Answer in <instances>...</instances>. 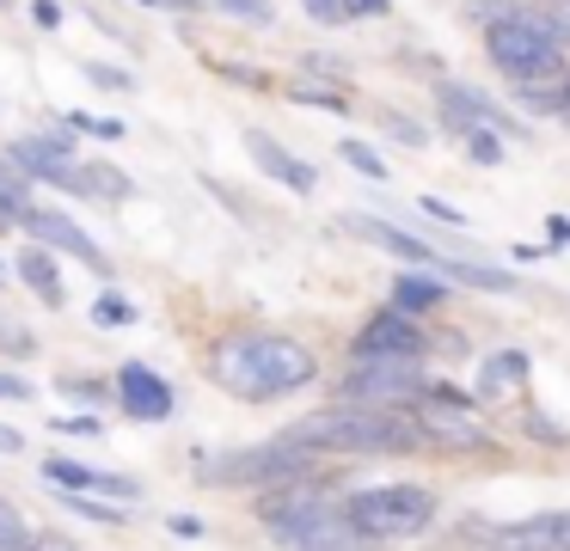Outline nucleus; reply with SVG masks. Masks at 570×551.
Segmentation results:
<instances>
[{
  "label": "nucleus",
  "mask_w": 570,
  "mask_h": 551,
  "mask_svg": "<svg viewBox=\"0 0 570 551\" xmlns=\"http://www.w3.org/2000/svg\"><path fill=\"white\" fill-rule=\"evenodd\" d=\"M209 380L239 404H276L320 380V355L283 331H227L209 350Z\"/></svg>",
  "instance_id": "f257e3e1"
},
{
  "label": "nucleus",
  "mask_w": 570,
  "mask_h": 551,
  "mask_svg": "<svg viewBox=\"0 0 570 551\" xmlns=\"http://www.w3.org/2000/svg\"><path fill=\"white\" fill-rule=\"evenodd\" d=\"M258 527L283 551H362V533L350 527L344 502L332 490H320L313 478L258 496Z\"/></svg>",
  "instance_id": "f03ea898"
},
{
  "label": "nucleus",
  "mask_w": 570,
  "mask_h": 551,
  "mask_svg": "<svg viewBox=\"0 0 570 551\" xmlns=\"http://www.w3.org/2000/svg\"><path fill=\"white\" fill-rule=\"evenodd\" d=\"M295 447H307L313 460L320 453H417L423 435L405 411H362V404H325V411L288 423Z\"/></svg>",
  "instance_id": "7ed1b4c3"
},
{
  "label": "nucleus",
  "mask_w": 570,
  "mask_h": 551,
  "mask_svg": "<svg viewBox=\"0 0 570 551\" xmlns=\"http://www.w3.org/2000/svg\"><path fill=\"white\" fill-rule=\"evenodd\" d=\"M350 527L362 545H393V539H417L435 527V490L430 484H374L344 502Z\"/></svg>",
  "instance_id": "20e7f679"
},
{
  "label": "nucleus",
  "mask_w": 570,
  "mask_h": 551,
  "mask_svg": "<svg viewBox=\"0 0 570 551\" xmlns=\"http://www.w3.org/2000/svg\"><path fill=\"white\" fill-rule=\"evenodd\" d=\"M320 472V460H313L307 447H295V441H264V447H234V453H215L209 465H203V484H222V490H283V484H307V478Z\"/></svg>",
  "instance_id": "39448f33"
},
{
  "label": "nucleus",
  "mask_w": 570,
  "mask_h": 551,
  "mask_svg": "<svg viewBox=\"0 0 570 551\" xmlns=\"http://www.w3.org/2000/svg\"><path fill=\"white\" fill-rule=\"evenodd\" d=\"M484 49L491 61L509 73L515 86H533V80H564V43L546 31V19L533 12H515V19H497L484 31Z\"/></svg>",
  "instance_id": "423d86ee"
},
{
  "label": "nucleus",
  "mask_w": 570,
  "mask_h": 551,
  "mask_svg": "<svg viewBox=\"0 0 570 551\" xmlns=\"http://www.w3.org/2000/svg\"><path fill=\"white\" fill-rule=\"evenodd\" d=\"M430 392L423 380V362H393V355H356L344 374V404H362V411H405Z\"/></svg>",
  "instance_id": "0eeeda50"
},
{
  "label": "nucleus",
  "mask_w": 570,
  "mask_h": 551,
  "mask_svg": "<svg viewBox=\"0 0 570 551\" xmlns=\"http://www.w3.org/2000/svg\"><path fill=\"white\" fill-rule=\"evenodd\" d=\"M411 423H417L423 447H442V453H491V423H479L472 416V404L460 399L454 386H430L417 399V411H411Z\"/></svg>",
  "instance_id": "6e6552de"
},
{
  "label": "nucleus",
  "mask_w": 570,
  "mask_h": 551,
  "mask_svg": "<svg viewBox=\"0 0 570 551\" xmlns=\"http://www.w3.org/2000/svg\"><path fill=\"white\" fill-rule=\"evenodd\" d=\"M7 166L26 184H62L80 196V171H75V129H50V135H19L7 147Z\"/></svg>",
  "instance_id": "1a4fd4ad"
},
{
  "label": "nucleus",
  "mask_w": 570,
  "mask_h": 551,
  "mask_svg": "<svg viewBox=\"0 0 570 551\" xmlns=\"http://www.w3.org/2000/svg\"><path fill=\"white\" fill-rule=\"evenodd\" d=\"M423 350H430L423 325H417L411 313H399V306H381V313H374L368 325L356 331V355H393V362H423Z\"/></svg>",
  "instance_id": "9d476101"
},
{
  "label": "nucleus",
  "mask_w": 570,
  "mask_h": 551,
  "mask_svg": "<svg viewBox=\"0 0 570 551\" xmlns=\"http://www.w3.org/2000/svg\"><path fill=\"white\" fill-rule=\"evenodd\" d=\"M484 551H570V509L558 514H528V521H503L479 533Z\"/></svg>",
  "instance_id": "9b49d317"
},
{
  "label": "nucleus",
  "mask_w": 570,
  "mask_h": 551,
  "mask_svg": "<svg viewBox=\"0 0 570 551\" xmlns=\"http://www.w3.org/2000/svg\"><path fill=\"white\" fill-rule=\"evenodd\" d=\"M435 98H442V117H448V129H454V135H521L515 122L491 105V98L472 92V86H460V80H442V86H435Z\"/></svg>",
  "instance_id": "f8f14e48"
},
{
  "label": "nucleus",
  "mask_w": 570,
  "mask_h": 551,
  "mask_svg": "<svg viewBox=\"0 0 570 551\" xmlns=\"http://www.w3.org/2000/svg\"><path fill=\"white\" fill-rule=\"evenodd\" d=\"M117 404H124V416H136V423H160V416H173V386H166V374H154V367L124 362L117 367Z\"/></svg>",
  "instance_id": "ddd939ff"
},
{
  "label": "nucleus",
  "mask_w": 570,
  "mask_h": 551,
  "mask_svg": "<svg viewBox=\"0 0 570 551\" xmlns=\"http://www.w3.org/2000/svg\"><path fill=\"white\" fill-rule=\"evenodd\" d=\"M13 220H19V227H26L38 245H62V252H68V257H80V264L111 269V264H105V252H99V245H92V239H87V233H80L68 215H56V208H38V203H31V208H19Z\"/></svg>",
  "instance_id": "4468645a"
},
{
  "label": "nucleus",
  "mask_w": 570,
  "mask_h": 551,
  "mask_svg": "<svg viewBox=\"0 0 570 551\" xmlns=\"http://www.w3.org/2000/svg\"><path fill=\"white\" fill-rule=\"evenodd\" d=\"M246 154L258 159L264 178H276L283 190H295V196H313V190H320V171H313L301 154H288L283 141H271L264 129H246Z\"/></svg>",
  "instance_id": "2eb2a0df"
},
{
  "label": "nucleus",
  "mask_w": 570,
  "mask_h": 551,
  "mask_svg": "<svg viewBox=\"0 0 570 551\" xmlns=\"http://www.w3.org/2000/svg\"><path fill=\"white\" fill-rule=\"evenodd\" d=\"M344 227L356 233V239L381 245V252L405 257V264H423V269H435V264H442V252H435L430 239H417V233H399V227H386V220H374V215H350Z\"/></svg>",
  "instance_id": "dca6fc26"
},
{
  "label": "nucleus",
  "mask_w": 570,
  "mask_h": 551,
  "mask_svg": "<svg viewBox=\"0 0 570 551\" xmlns=\"http://www.w3.org/2000/svg\"><path fill=\"white\" fill-rule=\"evenodd\" d=\"M13 269H19V282H26V288L38 294L43 306H62V301H68L62 276H56V264H50V257L38 252V245H26V252H19V264H13Z\"/></svg>",
  "instance_id": "f3484780"
},
{
  "label": "nucleus",
  "mask_w": 570,
  "mask_h": 551,
  "mask_svg": "<svg viewBox=\"0 0 570 551\" xmlns=\"http://www.w3.org/2000/svg\"><path fill=\"white\" fill-rule=\"evenodd\" d=\"M521 380H528V355H521V350H503V355H491V362L479 367V399H497V392H515Z\"/></svg>",
  "instance_id": "a211bd4d"
},
{
  "label": "nucleus",
  "mask_w": 570,
  "mask_h": 551,
  "mask_svg": "<svg viewBox=\"0 0 570 551\" xmlns=\"http://www.w3.org/2000/svg\"><path fill=\"white\" fill-rule=\"evenodd\" d=\"M442 301H448V288L435 276H399L393 282V306H399V313H411V318L430 313V306H442Z\"/></svg>",
  "instance_id": "6ab92c4d"
},
{
  "label": "nucleus",
  "mask_w": 570,
  "mask_h": 551,
  "mask_svg": "<svg viewBox=\"0 0 570 551\" xmlns=\"http://www.w3.org/2000/svg\"><path fill=\"white\" fill-rule=\"evenodd\" d=\"M136 184H129V171L117 166H87L80 171V196H105V203H117V196H129Z\"/></svg>",
  "instance_id": "aec40b11"
},
{
  "label": "nucleus",
  "mask_w": 570,
  "mask_h": 551,
  "mask_svg": "<svg viewBox=\"0 0 570 551\" xmlns=\"http://www.w3.org/2000/svg\"><path fill=\"white\" fill-rule=\"evenodd\" d=\"M92 325H105V331L136 325V301H124V294H111V288H105L99 301H92Z\"/></svg>",
  "instance_id": "412c9836"
},
{
  "label": "nucleus",
  "mask_w": 570,
  "mask_h": 551,
  "mask_svg": "<svg viewBox=\"0 0 570 551\" xmlns=\"http://www.w3.org/2000/svg\"><path fill=\"white\" fill-rule=\"evenodd\" d=\"M31 545V527H26V514L13 509V502L0 496V551H26Z\"/></svg>",
  "instance_id": "4be33fe9"
},
{
  "label": "nucleus",
  "mask_w": 570,
  "mask_h": 551,
  "mask_svg": "<svg viewBox=\"0 0 570 551\" xmlns=\"http://www.w3.org/2000/svg\"><path fill=\"white\" fill-rule=\"evenodd\" d=\"M337 154H344V166H356V171H362V178H374V184H381V178H386V159H381V154H374V147H368V141H337Z\"/></svg>",
  "instance_id": "5701e85b"
},
{
  "label": "nucleus",
  "mask_w": 570,
  "mask_h": 551,
  "mask_svg": "<svg viewBox=\"0 0 570 551\" xmlns=\"http://www.w3.org/2000/svg\"><path fill=\"white\" fill-rule=\"evenodd\" d=\"M68 509L87 514L92 527H124V502H99V496H68Z\"/></svg>",
  "instance_id": "b1692460"
},
{
  "label": "nucleus",
  "mask_w": 570,
  "mask_h": 551,
  "mask_svg": "<svg viewBox=\"0 0 570 551\" xmlns=\"http://www.w3.org/2000/svg\"><path fill=\"white\" fill-rule=\"evenodd\" d=\"M215 12H234V19H246V24H271L276 19V7L271 0H209Z\"/></svg>",
  "instance_id": "393cba45"
},
{
  "label": "nucleus",
  "mask_w": 570,
  "mask_h": 551,
  "mask_svg": "<svg viewBox=\"0 0 570 551\" xmlns=\"http://www.w3.org/2000/svg\"><path fill=\"white\" fill-rule=\"evenodd\" d=\"M87 80L99 86V92H129V86H136L124 68H111V61H87Z\"/></svg>",
  "instance_id": "a878e982"
},
{
  "label": "nucleus",
  "mask_w": 570,
  "mask_h": 551,
  "mask_svg": "<svg viewBox=\"0 0 570 551\" xmlns=\"http://www.w3.org/2000/svg\"><path fill=\"white\" fill-rule=\"evenodd\" d=\"M381 122H386V135H393V141H405V147H430V135H423L411 117H399V110H386Z\"/></svg>",
  "instance_id": "bb28decb"
},
{
  "label": "nucleus",
  "mask_w": 570,
  "mask_h": 551,
  "mask_svg": "<svg viewBox=\"0 0 570 551\" xmlns=\"http://www.w3.org/2000/svg\"><path fill=\"white\" fill-rule=\"evenodd\" d=\"M521 429H528V435H540V441H552V447H564V429H552V416H540V411H521Z\"/></svg>",
  "instance_id": "cd10ccee"
},
{
  "label": "nucleus",
  "mask_w": 570,
  "mask_h": 551,
  "mask_svg": "<svg viewBox=\"0 0 570 551\" xmlns=\"http://www.w3.org/2000/svg\"><path fill=\"white\" fill-rule=\"evenodd\" d=\"M466 154L479 159V166H497V159H503V141H497V135H466Z\"/></svg>",
  "instance_id": "c85d7f7f"
},
{
  "label": "nucleus",
  "mask_w": 570,
  "mask_h": 551,
  "mask_svg": "<svg viewBox=\"0 0 570 551\" xmlns=\"http://www.w3.org/2000/svg\"><path fill=\"white\" fill-rule=\"evenodd\" d=\"M295 105H320V110H344V92H320V86H295Z\"/></svg>",
  "instance_id": "c756f323"
},
{
  "label": "nucleus",
  "mask_w": 570,
  "mask_h": 551,
  "mask_svg": "<svg viewBox=\"0 0 570 551\" xmlns=\"http://www.w3.org/2000/svg\"><path fill=\"white\" fill-rule=\"evenodd\" d=\"M301 7H307L320 24H344V19H350V7H344V0H301Z\"/></svg>",
  "instance_id": "7c9ffc66"
},
{
  "label": "nucleus",
  "mask_w": 570,
  "mask_h": 551,
  "mask_svg": "<svg viewBox=\"0 0 570 551\" xmlns=\"http://www.w3.org/2000/svg\"><path fill=\"white\" fill-rule=\"evenodd\" d=\"M423 215H435V220H448V227H466V215H460L454 203H442V196H423Z\"/></svg>",
  "instance_id": "2f4dec72"
},
{
  "label": "nucleus",
  "mask_w": 570,
  "mask_h": 551,
  "mask_svg": "<svg viewBox=\"0 0 570 551\" xmlns=\"http://www.w3.org/2000/svg\"><path fill=\"white\" fill-rule=\"evenodd\" d=\"M56 429H62V435H99V423H92V416H62Z\"/></svg>",
  "instance_id": "473e14b6"
},
{
  "label": "nucleus",
  "mask_w": 570,
  "mask_h": 551,
  "mask_svg": "<svg viewBox=\"0 0 570 551\" xmlns=\"http://www.w3.org/2000/svg\"><path fill=\"white\" fill-rule=\"evenodd\" d=\"M26 551H75V545H68V539H56V533H31Z\"/></svg>",
  "instance_id": "72a5a7b5"
},
{
  "label": "nucleus",
  "mask_w": 570,
  "mask_h": 551,
  "mask_svg": "<svg viewBox=\"0 0 570 551\" xmlns=\"http://www.w3.org/2000/svg\"><path fill=\"white\" fill-rule=\"evenodd\" d=\"M173 533H185V539H203V521H197V514H173Z\"/></svg>",
  "instance_id": "f704fd0d"
},
{
  "label": "nucleus",
  "mask_w": 570,
  "mask_h": 551,
  "mask_svg": "<svg viewBox=\"0 0 570 551\" xmlns=\"http://www.w3.org/2000/svg\"><path fill=\"white\" fill-rule=\"evenodd\" d=\"M26 380H19V374H0V399H26Z\"/></svg>",
  "instance_id": "c9c22d12"
},
{
  "label": "nucleus",
  "mask_w": 570,
  "mask_h": 551,
  "mask_svg": "<svg viewBox=\"0 0 570 551\" xmlns=\"http://www.w3.org/2000/svg\"><path fill=\"white\" fill-rule=\"evenodd\" d=\"M546 233H552V245H570V215H552V220H546Z\"/></svg>",
  "instance_id": "e433bc0d"
},
{
  "label": "nucleus",
  "mask_w": 570,
  "mask_h": 551,
  "mask_svg": "<svg viewBox=\"0 0 570 551\" xmlns=\"http://www.w3.org/2000/svg\"><path fill=\"white\" fill-rule=\"evenodd\" d=\"M31 12H38V24H62V7H56V0H38Z\"/></svg>",
  "instance_id": "4c0bfd02"
},
{
  "label": "nucleus",
  "mask_w": 570,
  "mask_h": 551,
  "mask_svg": "<svg viewBox=\"0 0 570 551\" xmlns=\"http://www.w3.org/2000/svg\"><path fill=\"white\" fill-rule=\"evenodd\" d=\"M0 453H26V435L19 429H0Z\"/></svg>",
  "instance_id": "58836bf2"
},
{
  "label": "nucleus",
  "mask_w": 570,
  "mask_h": 551,
  "mask_svg": "<svg viewBox=\"0 0 570 551\" xmlns=\"http://www.w3.org/2000/svg\"><path fill=\"white\" fill-rule=\"evenodd\" d=\"M350 12H386V0H344Z\"/></svg>",
  "instance_id": "ea45409f"
},
{
  "label": "nucleus",
  "mask_w": 570,
  "mask_h": 551,
  "mask_svg": "<svg viewBox=\"0 0 570 551\" xmlns=\"http://www.w3.org/2000/svg\"><path fill=\"white\" fill-rule=\"evenodd\" d=\"M564 117H570V80H564Z\"/></svg>",
  "instance_id": "a19ab883"
},
{
  "label": "nucleus",
  "mask_w": 570,
  "mask_h": 551,
  "mask_svg": "<svg viewBox=\"0 0 570 551\" xmlns=\"http://www.w3.org/2000/svg\"><path fill=\"white\" fill-rule=\"evenodd\" d=\"M0 7H7V0H0Z\"/></svg>",
  "instance_id": "79ce46f5"
}]
</instances>
